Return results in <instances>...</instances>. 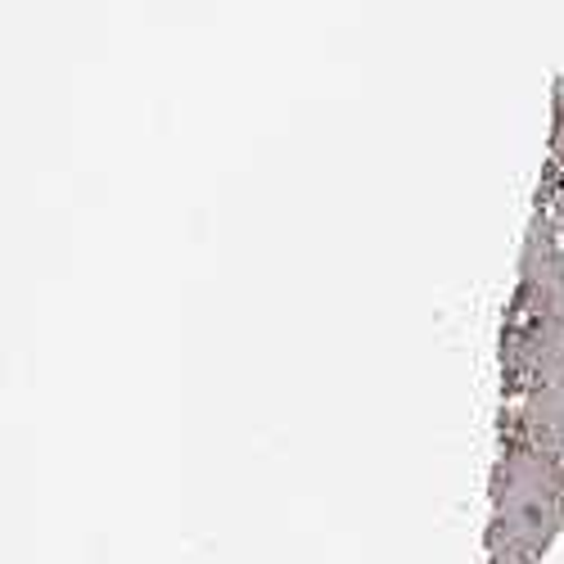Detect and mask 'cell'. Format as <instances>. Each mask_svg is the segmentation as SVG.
I'll use <instances>...</instances> for the list:
<instances>
[{"label":"cell","mask_w":564,"mask_h":564,"mask_svg":"<svg viewBox=\"0 0 564 564\" xmlns=\"http://www.w3.org/2000/svg\"><path fill=\"white\" fill-rule=\"evenodd\" d=\"M501 389L506 398H524L529 389L564 375V245L560 221L533 213L514 299L501 321Z\"/></svg>","instance_id":"cell-1"},{"label":"cell","mask_w":564,"mask_h":564,"mask_svg":"<svg viewBox=\"0 0 564 564\" xmlns=\"http://www.w3.org/2000/svg\"><path fill=\"white\" fill-rule=\"evenodd\" d=\"M564 524V452L497 430L488 564H542Z\"/></svg>","instance_id":"cell-2"},{"label":"cell","mask_w":564,"mask_h":564,"mask_svg":"<svg viewBox=\"0 0 564 564\" xmlns=\"http://www.w3.org/2000/svg\"><path fill=\"white\" fill-rule=\"evenodd\" d=\"M506 434H520L546 452H564V375L555 380L529 389L524 398H514L506 411H501V425Z\"/></svg>","instance_id":"cell-3"},{"label":"cell","mask_w":564,"mask_h":564,"mask_svg":"<svg viewBox=\"0 0 564 564\" xmlns=\"http://www.w3.org/2000/svg\"><path fill=\"white\" fill-rule=\"evenodd\" d=\"M538 213H551L564 221V82L555 90V118H551V159L538 185Z\"/></svg>","instance_id":"cell-4"}]
</instances>
